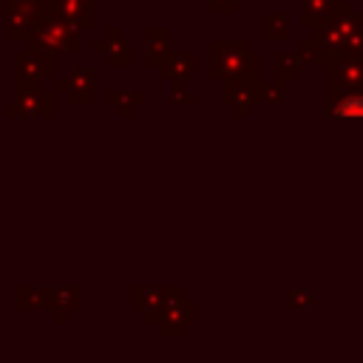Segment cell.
I'll use <instances>...</instances> for the list:
<instances>
[{"mask_svg":"<svg viewBox=\"0 0 363 363\" xmlns=\"http://www.w3.org/2000/svg\"><path fill=\"white\" fill-rule=\"evenodd\" d=\"M286 295H289V309H292V312H309V309L315 306V289H312L309 284L295 286V289H289Z\"/></svg>","mask_w":363,"mask_h":363,"instance_id":"14","label":"cell"},{"mask_svg":"<svg viewBox=\"0 0 363 363\" xmlns=\"http://www.w3.org/2000/svg\"><path fill=\"white\" fill-rule=\"evenodd\" d=\"M284 99H286V79H275V82H261L258 85V102L278 108V105H284Z\"/></svg>","mask_w":363,"mask_h":363,"instance_id":"12","label":"cell"},{"mask_svg":"<svg viewBox=\"0 0 363 363\" xmlns=\"http://www.w3.org/2000/svg\"><path fill=\"white\" fill-rule=\"evenodd\" d=\"M136 295V292H133ZM176 295H182V289L179 286H150V289H139V295L133 298V303L142 309V312H147V320H156L159 315H162V309L176 298Z\"/></svg>","mask_w":363,"mask_h":363,"instance_id":"7","label":"cell"},{"mask_svg":"<svg viewBox=\"0 0 363 363\" xmlns=\"http://www.w3.org/2000/svg\"><path fill=\"white\" fill-rule=\"evenodd\" d=\"M196 62H199V57L193 51H182V54H173L167 62H162L159 65V74L162 77H170V79H184L187 82L196 74Z\"/></svg>","mask_w":363,"mask_h":363,"instance_id":"8","label":"cell"},{"mask_svg":"<svg viewBox=\"0 0 363 363\" xmlns=\"http://www.w3.org/2000/svg\"><path fill=\"white\" fill-rule=\"evenodd\" d=\"M337 3H340V0H303L301 26H303V28H315L318 23H323V20L335 11Z\"/></svg>","mask_w":363,"mask_h":363,"instance_id":"10","label":"cell"},{"mask_svg":"<svg viewBox=\"0 0 363 363\" xmlns=\"http://www.w3.org/2000/svg\"><path fill=\"white\" fill-rule=\"evenodd\" d=\"M298 57H301V62H315V51H312V40H303L301 45H298Z\"/></svg>","mask_w":363,"mask_h":363,"instance_id":"17","label":"cell"},{"mask_svg":"<svg viewBox=\"0 0 363 363\" xmlns=\"http://www.w3.org/2000/svg\"><path fill=\"white\" fill-rule=\"evenodd\" d=\"M312 51L320 65H329L343 54H363V17L349 3H337L335 11L315 26Z\"/></svg>","mask_w":363,"mask_h":363,"instance_id":"1","label":"cell"},{"mask_svg":"<svg viewBox=\"0 0 363 363\" xmlns=\"http://www.w3.org/2000/svg\"><path fill=\"white\" fill-rule=\"evenodd\" d=\"M301 57L295 54V51H281L278 54V62H275V74H278V79H298L301 77Z\"/></svg>","mask_w":363,"mask_h":363,"instance_id":"13","label":"cell"},{"mask_svg":"<svg viewBox=\"0 0 363 363\" xmlns=\"http://www.w3.org/2000/svg\"><path fill=\"white\" fill-rule=\"evenodd\" d=\"M258 85L255 77H230L221 79V99L235 116H247L252 105H258Z\"/></svg>","mask_w":363,"mask_h":363,"instance_id":"3","label":"cell"},{"mask_svg":"<svg viewBox=\"0 0 363 363\" xmlns=\"http://www.w3.org/2000/svg\"><path fill=\"white\" fill-rule=\"evenodd\" d=\"M147 62L153 60V54L159 51V65L164 62V57L170 54V28H150L147 31Z\"/></svg>","mask_w":363,"mask_h":363,"instance_id":"11","label":"cell"},{"mask_svg":"<svg viewBox=\"0 0 363 363\" xmlns=\"http://www.w3.org/2000/svg\"><path fill=\"white\" fill-rule=\"evenodd\" d=\"M261 37L267 43H284L289 37V17L284 11L275 14H264L261 17Z\"/></svg>","mask_w":363,"mask_h":363,"instance_id":"9","label":"cell"},{"mask_svg":"<svg viewBox=\"0 0 363 363\" xmlns=\"http://www.w3.org/2000/svg\"><path fill=\"white\" fill-rule=\"evenodd\" d=\"M207 65L213 79H230V77H255L261 79V54L250 51L241 40H213L207 48Z\"/></svg>","mask_w":363,"mask_h":363,"instance_id":"2","label":"cell"},{"mask_svg":"<svg viewBox=\"0 0 363 363\" xmlns=\"http://www.w3.org/2000/svg\"><path fill=\"white\" fill-rule=\"evenodd\" d=\"M363 85V54H343L326 65V91H346Z\"/></svg>","mask_w":363,"mask_h":363,"instance_id":"4","label":"cell"},{"mask_svg":"<svg viewBox=\"0 0 363 363\" xmlns=\"http://www.w3.org/2000/svg\"><path fill=\"white\" fill-rule=\"evenodd\" d=\"M159 320V332L162 335H182L193 320H196V301L184 298V295H176L164 309L162 315L156 318Z\"/></svg>","mask_w":363,"mask_h":363,"instance_id":"5","label":"cell"},{"mask_svg":"<svg viewBox=\"0 0 363 363\" xmlns=\"http://www.w3.org/2000/svg\"><path fill=\"white\" fill-rule=\"evenodd\" d=\"M323 111L329 119H363V85L346 91H326Z\"/></svg>","mask_w":363,"mask_h":363,"instance_id":"6","label":"cell"},{"mask_svg":"<svg viewBox=\"0 0 363 363\" xmlns=\"http://www.w3.org/2000/svg\"><path fill=\"white\" fill-rule=\"evenodd\" d=\"M173 102H184V105H196V96L184 91V79H173Z\"/></svg>","mask_w":363,"mask_h":363,"instance_id":"16","label":"cell"},{"mask_svg":"<svg viewBox=\"0 0 363 363\" xmlns=\"http://www.w3.org/2000/svg\"><path fill=\"white\" fill-rule=\"evenodd\" d=\"M199 3H204L210 14H233L235 6L244 3V0H199Z\"/></svg>","mask_w":363,"mask_h":363,"instance_id":"15","label":"cell"}]
</instances>
